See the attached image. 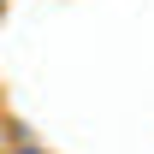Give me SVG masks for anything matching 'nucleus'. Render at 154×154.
Masks as SVG:
<instances>
[{
	"label": "nucleus",
	"instance_id": "1",
	"mask_svg": "<svg viewBox=\"0 0 154 154\" xmlns=\"http://www.w3.org/2000/svg\"><path fill=\"white\" fill-rule=\"evenodd\" d=\"M18 154H36V148H18Z\"/></svg>",
	"mask_w": 154,
	"mask_h": 154
}]
</instances>
